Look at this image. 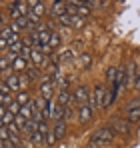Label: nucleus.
<instances>
[{
    "label": "nucleus",
    "instance_id": "f257e3e1",
    "mask_svg": "<svg viewBox=\"0 0 140 148\" xmlns=\"http://www.w3.org/2000/svg\"><path fill=\"white\" fill-rule=\"evenodd\" d=\"M114 136H116V134H114V130H112L110 126H102V128H98V130L92 132V138H90V140H96L98 144L104 146V144H110V142L114 140Z\"/></svg>",
    "mask_w": 140,
    "mask_h": 148
},
{
    "label": "nucleus",
    "instance_id": "f03ea898",
    "mask_svg": "<svg viewBox=\"0 0 140 148\" xmlns=\"http://www.w3.org/2000/svg\"><path fill=\"white\" fill-rule=\"evenodd\" d=\"M28 6H30V14H28V18H30L32 24L38 22V18L46 14V6H44V2H40V0H32V2H28Z\"/></svg>",
    "mask_w": 140,
    "mask_h": 148
},
{
    "label": "nucleus",
    "instance_id": "7ed1b4c3",
    "mask_svg": "<svg viewBox=\"0 0 140 148\" xmlns=\"http://www.w3.org/2000/svg\"><path fill=\"white\" fill-rule=\"evenodd\" d=\"M106 90L108 88H104V86H94V90H92V94H90V106H92V110L94 108H102V102H104V96H106Z\"/></svg>",
    "mask_w": 140,
    "mask_h": 148
},
{
    "label": "nucleus",
    "instance_id": "20e7f679",
    "mask_svg": "<svg viewBox=\"0 0 140 148\" xmlns=\"http://www.w3.org/2000/svg\"><path fill=\"white\" fill-rule=\"evenodd\" d=\"M40 90V98L44 100H52V96H54V88H56V84L52 82V80H48V78H44L42 82H40V86H38Z\"/></svg>",
    "mask_w": 140,
    "mask_h": 148
},
{
    "label": "nucleus",
    "instance_id": "39448f33",
    "mask_svg": "<svg viewBox=\"0 0 140 148\" xmlns=\"http://www.w3.org/2000/svg\"><path fill=\"white\" fill-rule=\"evenodd\" d=\"M74 100H76V104H78V106H82V104H88V102H90V92H88V88H86L84 84L76 86V90H74Z\"/></svg>",
    "mask_w": 140,
    "mask_h": 148
},
{
    "label": "nucleus",
    "instance_id": "423d86ee",
    "mask_svg": "<svg viewBox=\"0 0 140 148\" xmlns=\"http://www.w3.org/2000/svg\"><path fill=\"white\" fill-rule=\"evenodd\" d=\"M110 128L114 130V134H128L130 132V122L128 120H120V118H112L110 120Z\"/></svg>",
    "mask_w": 140,
    "mask_h": 148
},
{
    "label": "nucleus",
    "instance_id": "0eeeda50",
    "mask_svg": "<svg viewBox=\"0 0 140 148\" xmlns=\"http://www.w3.org/2000/svg\"><path fill=\"white\" fill-rule=\"evenodd\" d=\"M4 82H6V86H8L10 92H14V94L20 92V78H18V74H6Z\"/></svg>",
    "mask_w": 140,
    "mask_h": 148
},
{
    "label": "nucleus",
    "instance_id": "6e6552de",
    "mask_svg": "<svg viewBox=\"0 0 140 148\" xmlns=\"http://www.w3.org/2000/svg\"><path fill=\"white\" fill-rule=\"evenodd\" d=\"M92 106L90 104H82V106H78V120L82 124H86V122H90L92 120Z\"/></svg>",
    "mask_w": 140,
    "mask_h": 148
},
{
    "label": "nucleus",
    "instance_id": "1a4fd4ad",
    "mask_svg": "<svg viewBox=\"0 0 140 148\" xmlns=\"http://www.w3.org/2000/svg\"><path fill=\"white\" fill-rule=\"evenodd\" d=\"M32 26H34V24L30 22V18H28V16H22V18L14 20V24L10 26V28H12L14 32H18V34H20V32H24V30H28V28L32 30Z\"/></svg>",
    "mask_w": 140,
    "mask_h": 148
},
{
    "label": "nucleus",
    "instance_id": "9d476101",
    "mask_svg": "<svg viewBox=\"0 0 140 148\" xmlns=\"http://www.w3.org/2000/svg\"><path fill=\"white\" fill-rule=\"evenodd\" d=\"M46 12H50V16H54V18L64 16V14H66V2H52Z\"/></svg>",
    "mask_w": 140,
    "mask_h": 148
},
{
    "label": "nucleus",
    "instance_id": "9b49d317",
    "mask_svg": "<svg viewBox=\"0 0 140 148\" xmlns=\"http://www.w3.org/2000/svg\"><path fill=\"white\" fill-rule=\"evenodd\" d=\"M50 120H54V122L64 120V106H60L58 102H52L50 104Z\"/></svg>",
    "mask_w": 140,
    "mask_h": 148
},
{
    "label": "nucleus",
    "instance_id": "f8f14e48",
    "mask_svg": "<svg viewBox=\"0 0 140 148\" xmlns=\"http://www.w3.org/2000/svg\"><path fill=\"white\" fill-rule=\"evenodd\" d=\"M30 62L36 66V68H42L46 64V56L40 52L38 48H32V54H30Z\"/></svg>",
    "mask_w": 140,
    "mask_h": 148
},
{
    "label": "nucleus",
    "instance_id": "ddd939ff",
    "mask_svg": "<svg viewBox=\"0 0 140 148\" xmlns=\"http://www.w3.org/2000/svg\"><path fill=\"white\" fill-rule=\"evenodd\" d=\"M52 134H54V138H56V140H62V138L66 136V122H64V120H58V122H54Z\"/></svg>",
    "mask_w": 140,
    "mask_h": 148
},
{
    "label": "nucleus",
    "instance_id": "4468645a",
    "mask_svg": "<svg viewBox=\"0 0 140 148\" xmlns=\"http://www.w3.org/2000/svg\"><path fill=\"white\" fill-rule=\"evenodd\" d=\"M128 122H136V120H140V102L136 100V102H132V106L128 108V118H126Z\"/></svg>",
    "mask_w": 140,
    "mask_h": 148
},
{
    "label": "nucleus",
    "instance_id": "2eb2a0df",
    "mask_svg": "<svg viewBox=\"0 0 140 148\" xmlns=\"http://www.w3.org/2000/svg\"><path fill=\"white\" fill-rule=\"evenodd\" d=\"M26 68H28V60H24L22 56H18V58L12 62V70H14V72L22 74V72H26Z\"/></svg>",
    "mask_w": 140,
    "mask_h": 148
},
{
    "label": "nucleus",
    "instance_id": "dca6fc26",
    "mask_svg": "<svg viewBox=\"0 0 140 148\" xmlns=\"http://www.w3.org/2000/svg\"><path fill=\"white\" fill-rule=\"evenodd\" d=\"M14 100L20 104V106H28V102H30V94L26 92V90H20V92H16V96H14Z\"/></svg>",
    "mask_w": 140,
    "mask_h": 148
},
{
    "label": "nucleus",
    "instance_id": "f3484780",
    "mask_svg": "<svg viewBox=\"0 0 140 148\" xmlns=\"http://www.w3.org/2000/svg\"><path fill=\"white\" fill-rule=\"evenodd\" d=\"M76 8H78V16L80 18L90 14V2H76Z\"/></svg>",
    "mask_w": 140,
    "mask_h": 148
},
{
    "label": "nucleus",
    "instance_id": "a211bd4d",
    "mask_svg": "<svg viewBox=\"0 0 140 148\" xmlns=\"http://www.w3.org/2000/svg\"><path fill=\"white\" fill-rule=\"evenodd\" d=\"M44 140H46V136H44L40 130H34V132L30 134V142H32V144H42Z\"/></svg>",
    "mask_w": 140,
    "mask_h": 148
},
{
    "label": "nucleus",
    "instance_id": "6ab92c4d",
    "mask_svg": "<svg viewBox=\"0 0 140 148\" xmlns=\"http://www.w3.org/2000/svg\"><path fill=\"white\" fill-rule=\"evenodd\" d=\"M136 70H138V68H136V64H134V62H130V64H128V68L124 70V74H126V80H134V78L138 76V72H136Z\"/></svg>",
    "mask_w": 140,
    "mask_h": 148
},
{
    "label": "nucleus",
    "instance_id": "aec40b11",
    "mask_svg": "<svg viewBox=\"0 0 140 148\" xmlns=\"http://www.w3.org/2000/svg\"><path fill=\"white\" fill-rule=\"evenodd\" d=\"M6 110H8L10 114H14V116H18V114H20V110H22V106H20V104H18L16 100H12V102H10V104L6 106Z\"/></svg>",
    "mask_w": 140,
    "mask_h": 148
},
{
    "label": "nucleus",
    "instance_id": "412c9836",
    "mask_svg": "<svg viewBox=\"0 0 140 148\" xmlns=\"http://www.w3.org/2000/svg\"><path fill=\"white\" fill-rule=\"evenodd\" d=\"M60 42H62V40H60V34H58V32H52V34H50V42H48V46L54 50V48L60 46Z\"/></svg>",
    "mask_w": 140,
    "mask_h": 148
},
{
    "label": "nucleus",
    "instance_id": "4be33fe9",
    "mask_svg": "<svg viewBox=\"0 0 140 148\" xmlns=\"http://www.w3.org/2000/svg\"><path fill=\"white\" fill-rule=\"evenodd\" d=\"M26 76H28V78H30V82H32V80H36V78H38V76H40V68H36V66H30V68H26Z\"/></svg>",
    "mask_w": 140,
    "mask_h": 148
},
{
    "label": "nucleus",
    "instance_id": "5701e85b",
    "mask_svg": "<svg viewBox=\"0 0 140 148\" xmlns=\"http://www.w3.org/2000/svg\"><path fill=\"white\" fill-rule=\"evenodd\" d=\"M12 34H14V30H12L10 26H4V28H0V38H4L6 42L10 40V36H12Z\"/></svg>",
    "mask_w": 140,
    "mask_h": 148
},
{
    "label": "nucleus",
    "instance_id": "b1692460",
    "mask_svg": "<svg viewBox=\"0 0 140 148\" xmlns=\"http://www.w3.org/2000/svg\"><path fill=\"white\" fill-rule=\"evenodd\" d=\"M10 66H12V62L8 60V56H6V54H2V58H0V72H6Z\"/></svg>",
    "mask_w": 140,
    "mask_h": 148
},
{
    "label": "nucleus",
    "instance_id": "393cba45",
    "mask_svg": "<svg viewBox=\"0 0 140 148\" xmlns=\"http://www.w3.org/2000/svg\"><path fill=\"white\" fill-rule=\"evenodd\" d=\"M20 114H22L26 120H34V114H32V110H30V106H22V110H20Z\"/></svg>",
    "mask_w": 140,
    "mask_h": 148
},
{
    "label": "nucleus",
    "instance_id": "a878e982",
    "mask_svg": "<svg viewBox=\"0 0 140 148\" xmlns=\"http://www.w3.org/2000/svg\"><path fill=\"white\" fill-rule=\"evenodd\" d=\"M82 26H84V18H80L78 14L72 16V26H70V28H82Z\"/></svg>",
    "mask_w": 140,
    "mask_h": 148
},
{
    "label": "nucleus",
    "instance_id": "bb28decb",
    "mask_svg": "<svg viewBox=\"0 0 140 148\" xmlns=\"http://www.w3.org/2000/svg\"><path fill=\"white\" fill-rule=\"evenodd\" d=\"M2 124H4V126H10V124H14V114H10V112L6 110V114L2 116Z\"/></svg>",
    "mask_w": 140,
    "mask_h": 148
},
{
    "label": "nucleus",
    "instance_id": "cd10ccee",
    "mask_svg": "<svg viewBox=\"0 0 140 148\" xmlns=\"http://www.w3.org/2000/svg\"><path fill=\"white\" fill-rule=\"evenodd\" d=\"M0 140H2V142L10 140V132H8V128H6V126H2V128H0Z\"/></svg>",
    "mask_w": 140,
    "mask_h": 148
},
{
    "label": "nucleus",
    "instance_id": "c85d7f7f",
    "mask_svg": "<svg viewBox=\"0 0 140 148\" xmlns=\"http://www.w3.org/2000/svg\"><path fill=\"white\" fill-rule=\"evenodd\" d=\"M18 78H20V90H22V88H26V86H28V84H30V78H28V76H26V74H18Z\"/></svg>",
    "mask_w": 140,
    "mask_h": 148
},
{
    "label": "nucleus",
    "instance_id": "c756f323",
    "mask_svg": "<svg viewBox=\"0 0 140 148\" xmlns=\"http://www.w3.org/2000/svg\"><path fill=\"white\" fill-rule=\"evenodd\" d=\"M58 20H60V24H62V26H66V28H70V26H72V18H70L68 14H64V16H60Z\"/></svg>",
    "mask_w": 140,
    "mask_h": 148
},
{
    "label": "nucleus",
    "instance_id": "7c9ffc66",
    "mask_svg": "<svg viewBox=\"0 0 140 148\" xmlns=\"http://www.w3.org/2000/svg\"><path fill=\"white\" fill-rule=\"evenodd\" d=\"M90 64H92L90 54H82V66H84V68H90Z\"/></svg>",
    "mask_w": 140,
    "mask_h": 148
},
{
    "label": "nucleus",
    "instance_id": "2f4dec72",
    "mask_svg": "<svg viewBox=\"0 0 140 148\" xmlns=\"http://www.w3.org/2000/svg\"><path fill=\"white\" fill-rule=\"evenodd\" d=\"M30 54H32V48H26V46H22V50H20V56H22L24 60H30Z\"/></svg>",
    "mask_w": 140,
    "mask_h": 148
},
{
    "label": "nucleus",
    "instance_id": "473e14b6",
    "mask_svg": "<svg viewBox=\"0 0 140 148\" xmlns=\"http://www.w3.org/2000/svg\"><path fill=\"white\" fill-rule=\"evenodd\" d=\"M72 58H74V52L72 50H66V52L60 54V60H72Z\"/></svg>",
    "mask_w": 140,
    "mask_h": 148
},
{
    "label": "nucleus",
    "instance_id": "72a5a7b5",
    "mask_svg": "<svg viewBox=\"0 0 140 148\" xmlns=\"http://www.w3.org/2000/svg\"><path fill=\"white\" fill-rule=\"evenodd\" d=\"M54 142H56V138H54V134H52V130H50L48 136H46V144L48 146H54Z\"/></svg>",
    "mask_w": 140,
    "mask_h": 148
},
{
    "label": "nucleus",
    "instance_id": "f704fd0d",
    "mask_svg": "<svg viewBox=\"0 0 140 148\" xmlns=\"http://www.w3.org/2000/svg\"><path fill=\"white\" fill-rule=\"evenodd\" d=\"M116 68H108V74H106V76H108V80H110V82H112V80H114V76H116Z\"/></svg>",
    "mask_w": 140,
    "mask_h": 148
},
{
    "label": "nucleus",
    "instance_id": "c9c22d12",
    "mask_svg": "<svg viewBox=\"0 0 140 148\" xmlns=\"http://www.w3.org/2000/svg\"><path fill=\"white\" fill-rule=\"evenodd\" d=\"M4 26H6V14L0 12V28H4Z\"/></svg>",
    "mask_w": 140,
    "mask_h": 148
},
{
    "label": "nucleus",
    "instance_id": "e433bc0d",
    "mask_svg": "<svg viewBox=\"0 0 140 148\" xmlns=\"http://www.w3.org/2000/svg\"><path fill=\"white\" fill-rule=\"evenodd\" d=\"M2 50H8V42L4 40V38H0V52Z\"/></svg>",
    "mask_w": 140,
    "mask_h": 148
},
{
    "label": "nucleus",
    "instance_id": "4c0bfd02",
    "mask_svg": "<svg viewBox=\"0 0 140 148\" xmlns=\"http://www.w3.org/2000/svg\"><path fill=\"white\" fill-rule=\"evenodd\" d=\"M4 148H20V146L14 144V142H10V140H6V142H4Z\"/></svg>",
    "mask_w": 140,
    "mask_h": 148
},
{
    "label": "nucleus",
    "instance_id": "58836bf2",
    "mask_svg": "<svg viewBox=\"0 0 140 148\" xmlns=\"http://www.w3.org/2000/svg\"><path fill=\"white\" fill-rule=\"evenodd\" d=\"M88 148H102V144H98L96 140H90L88 142Z\"/></svg>",
    "mask_w": 140,
    "mask_h": 148
},
{
    "label": "nucleus",
    "instance_id": "ea45409f",
    "mask_svg": "<svg viewBox=\"0 0 140 148\" xmlns=\"http://www.w3.org/2000/svg\"><path fill=\"white\" fill-rule=\"evenodd\" d=\"M4 114H6V106H0V120H2Z\"/></svg>",
    "mask_w": 140,
    "mask_h": 148
},
{
    "label": "nucleus",
    "instance_id": "a19ab883",
    "mask_svg": "<svg viewBox=\"0 0 140 148\" xmlns=\"http://www.w3.org/2000/svg\"><path fill=\"white\" fill-rule=\"evenodd\" d=\"M134 84H136V88H140V72H138V76H136V82H134Z\"/></svg>",
    "mask_w": 140,
    "mask_h": 148
},
{
    "label": "nucleus",
    "instance_id": "79ce46f5",
    "mask_svg": "<svg viewBox=\"0 0 140 148\" xmlns=\"http://www.w3.org/2000/svg\"><path fill=\"white\" fill-rule=\"evenodd\" d=\"M0 148H4V142H2V140H0Z\"/></svg>",
    "mask_w": 140,
    "mask_h": 148
},
{
    "label": "nucleus",
    "instance_id": "37998d69",
    "mask_svg": "<svg viewBox=\"0 0 140 148\" xmlns=\"http://www.w3.org/2000/svg\"><path fill=\"white\" fill-rule=\"evenodd\" d=\"M2 126H4V124H2V120H0V128H2Z\"/></svg>",
    "mask_w": 140,
    "mask_h": 148
},
{
    "label": "nucleus",
    "instance_id": "c03bdc74",
    "mask_svg": "<svg viewBox=\"0 0 140 148\" xmlns=\"http://www.w3.org/2000/svg\"><path fill=\"white\" fill-rule=\"evenodd\" d=\"M0 58H2V54H0Z\"/></svg>",
    "mask_w": 140,
    "mask_h": 148
},
{
    "label": "nucleus",
    "instance_id": "a18cd8bd",
    "mask_svg": "<svg viewBox=\"0 0 140 148\" xmlns=\"http://www.w3.org/2000/svg\"><path fill=\"white\" fill-rule=\"evenodd\" d=\"M138 102H140V100H138Z\"/></svg>",
    "mask_w": 140,
    "mask_h": 148
}]
</instances>
